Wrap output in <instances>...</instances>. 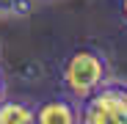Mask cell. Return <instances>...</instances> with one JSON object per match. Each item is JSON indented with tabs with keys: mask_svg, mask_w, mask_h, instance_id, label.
I'll return each mask as SVG.
<instances>
[{
	"mask_svg": "<svg viewBox=\"0 0 127 124\" xmlns=\"http://www.w3.org/2000/svg\"><path fill=\"white\" fill-rule=\"evenodd\" d=\"M36 0H0V19H25L33 14Z\"/></svg>",
	"mask_w": 127,
	"mask_h": 124,
	"instance_id": "cell-5",
	"label": "cell"
},
{
	"mask_svg": "<svg viewBox=\"0 0 127 124\" xmlns=\"http://www.w3.org/2000/svg\"><path fill=\"white\" fill-rule=\"evenodd\" d=\"M36 121L39 124H77L80 121V102H75L66 94L50 97L36 105Z\"/></svg>",
	"mask_w": 127,
	"mask_h": 124,
	"instance_id": "cell-3",
	"label": "cell"
},
{
	"mask_svg": "<svg viewBox=\"0 0 127 124\" xmlns=\"http://www.w3.org/2000/svg\"><path fill=\"white\" fill-rule=\"evenodd\" d=\"M108 77H113V66L97 44H77L64 58L58 72L61 91L72 97L75 102H83L86 97H91Z\"/></svg>",
	"mask_w": 127,
	"mask_h": 124,
	"instance_id": "cell-1",
	"label": "cell"
},
{
	"mask_svg": "<svg viewBox=\"0 0 127 124\" xmlns=\"http://www.w3.org/2000/svg\"><path fill=\"white\" fill-rule=\"evenodd\" d=\"M80 124H127V80L108 77L80 102Z\"/></svg>",
	"mask_w": 127,
	"mask_h": 124,
	"instance_id": "cell-2",
	"label": "cell"
},
{
	"mask_svg": "<svg viewBox=\"0 0 127 124\" xmlns=\"http://www.w3.org/2000/svg\"><path fill=\"white\" fill-rule=\"evenodd\" d=\"M6 97H8V80H6L3 69H0V99H6Z\"/></svg>",
	"mask_w": 127,
	"mask_h": 124,
	"instance_id": "cell-6",
	"label": "cell"
},
{
	"mask_svg": "<svg viewBox=\"0 0 127 124\" xmlns=\"http://www.w3.org/2000/svg\"><path fill=\"white\" fill-rule=\"evenodd\" d=\"M119 17L124 19V25H127V0H119Z\"/></svg>",
	"mask_w": 127,
	"mask_h": 124,
	"instance_id": "cell-7",
	"label": "cell"
},
{
	"mask_svg": "<svg viewBox=\"0 0 127 124\" xmlns=\"http://www.w3.org/2000/svg\"><path fill=\"white\" fill-rule=\"evenodd\" d=\"M36 121V105L25 99H0V124H33Z\"/></svg>",
	"mask_w": 127,
	"mask_h": 124,
	"instance_id": "cell-4",
	"label": "cell"
}]
</instances>
